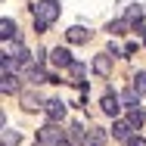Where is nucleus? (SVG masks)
Segmentation results:
<instances>
[{
  "instance_id": "6e6552de",
  "label": "nucleus",
  "mask_w": 146,
  "mask_h": 146,
  "mask_svg": "<svg viewBox=\"0 0 146 146\" xmlns=\"http://www.w3.org/2000/svg\"><path fill=\"white\" fill-rule=\"evenodd\" d=\"M103 112L115 118L118 112H121V96H115V93H106V96H103Z\"/></svg>"
},
{
  "instance_id": "f257e3e1",
  "label": "nucleus",
  "mask_w": 146,
  "mask_h": 146,
  "mask_svg": "<svg viewBox=\"0 0 146 146\" xmlns=\"http://www.w3.org/2000/svg\"><path fill=\"white\" fill-rule=\"evenodd\" d=\"M59 19V0H40L34 6V31H47Z\"/></svg>"
},
{
  "instance_id": "2eb2a0df",
  "label": "nucleus",
  "mask_w": 146,
  "mask_h": 146,
  "mask_svg": "<svg viewBox=\"0 0 146 146\" xmlns=\"http://www.w3.org/2000/svg\"><path fill=\"white\" fill-rule=\"evenodd\" d=\"M31 56H34V53H28V50H25V47H22L19 40L13 44V59H16V62H28Z\"/></svg>"
},
{
  "instance_id": "20e7f679",
  "label": "nucleus",
  "mask_w": 146,
  "mask_h": 146,
  "mask_svg": "<svg viewBox=\"0 0 146 146\" xmlns=\"http://www.w3.org/2000/svg\"><path fill=\"white\" fill-rule=\"evenodd\" d=\"M44 112H47L50 121H62V118H65V103H62V100H50V103L44 106Z\"/></svg>"
},
{
  "instance_id": "f8f14e48",
  "label": "nucleus",
  "mask_w": 146,
  "mask_h": 146,
  "mask_svg": "<svg viewBox=\"0 0 146 146\" xmlns=\"http://www.w3.org/2000/svg\"><path fill=\"white\" fill-rule=\"evenodd\" d=\"M0 140H3V146H19L22 137H19V131H13V127H6V124H3V137H0Z\"/></svg>"
},
{
  "instance_id": "39448f33",
  "label": "nucleus",
  "mask_w": 146,
  "mask_h": 146,
  "mask_svg": "<svg viewBox=\"0 0 146 146\" xmlns=\"http://www.w3.org/2000/svg\"><path fill=\"white\" fill-rule=\"evenodd\" d=\"M50 62H53L56 68H68V65L75 62V59H72V53H68L65 47H56V50L50 53Z\"/></svg>"
},
{
  "instance_id": "5701e85b",
  "label": "nucleus",
  "mask_w": 146,
  "mask_h": 146,
  "mask_svg": "<svg viewBox=\"0 0 146 146\" xmlns=\"http://www.w3.org/2000/svg\"><path fill=\"white\" fill-rule=\"evenodd\" d=\"M56 146H75V143H72V140H68V137H65V140H59Z\"/></svg>"
},
{
  "instance_id": "4468645a",
  "label": "nucleus",
  "mask_w": 146,
  "mask_h": 146,
  "mask_svg": "<svg viewBox=\"0 0 146 146\" xmlns=\"http://www.w3.org/2000/svg\"><path fill=\"white\" fill-rule=\"evenodd\" d=\"M68 72H72V84L84 87V81H81V78H84V65H81V62H72V65H68Z\"/></svg>"
},
{
  "instance_id": "f03ea898",
  "label": "nucleus",
  "mask_w": 146,
  "mask_h": 146,
  "mask_svg": "<svg viewBox=\"0 0 146 146\" xmlns=\"http://www.w3.org/2000/svg\"><path fill=\"white\" fill-rule=\"evenodd\" d=\"M37 140H40L44 146H47V143H50V146H56L59 140H62V127H59V121H47V124L37 131Z\"/></svg>"
},
{
  "instance_id": "aec40b11",
  "label": "nucleus",
  "mask_w": 146,
  "mask_h": 146,
  "mask_svg": "<svg viewBox=\"0 0 146 146\" xmlns=\"http://www.w3.org/2000/svg\"><path fill=\"white\" fill-rule=\"evenodd\" d=\"M103 140H106V134H103L100 127H93V131H90V146H100Z\"/></svg>"
},
{
  "instance_id": "6ab92c4d",
  "label": "nucleus",
  "mask_w": 146,
  "mask_h": 146,
  "mask_svg": "<svg viewBox=\"0 0 146 146\" xmlns=\"http://www.w3.org/2000/svg\"><path fill=\"white\" fill-rule=\"evenodd\" d=\"M109 31H112V34H124V31H127V19H118V22H112V25H109Z\"/></svg>"
},
{
  "instance_id": "ddd939ff",
  "label": "nucleus",
  "mask_w": 146,
  "mask_h": 146,
  "mask_svg": "<svg viewBox=\"0 0 146 146\" xmlns=\"http://www.w3.org/2000/svg\"><path fill=\"white\" fill-rule=\"evenodd\" d=\"M0 90H3V93H19V78H16V75H3Z\"/></svg>"
},
{
  "instance_id": "f3484780",
  "label": "nucleus",
  "mask_w": 146,
  "mask_h": 146,
  "mask_svg": "<svg viewBox=\"0 0 146 146\" xmlns=\"http://www.w3.org/2000/svg\"><path fill=\"white\" fill-rule=\"evenodd\" d=\"M127 121H131L134 127H140V124H143V121H146V115H143V112H140V109H137V106H131V112H127Z\"/></svg>"
},
{
  "instance_id": "412c9836",
  "label": "nucleus",
  "mask_w": 146,
  "mask_h": 146,
  "mask_svg": "<svg viewBox=\"0 0 146 146\" xmlns=\"http://www.w3.org/2000/svg\"><path fill=\"white\" fill-rule=\"evenodd\" d=\"M140 16H143L140 6H131V9H127V19H140Z\"/></svg>"
},
{
  "instance_id": "1a4fd4ad",
  "label": "nucleus",
  "mask_w": 146,
  "mask_h": 146,
  "mask_svg": "<svg viewBox=\"0 0 146 146\" xmlns=\"http://www.w3.org/2000/svg\"><path fill=\"white\" fill-rule=\"evenodd\" d=\"M65 37H68V44H87V40H90V31L81 28V25H72V28L65 31Z\"/></svg>"
},
{
  "instance_id": "4be33fe9",
  "label": "nucleus",
  "mask_w": 146,
  "mask_h": 146,
  "mask_svg": "<svg viewBox=\"0 0 146 146\" xmlns=\"http://www.w3.org/2000/svg\"><path fill=\"white\" fill-rule=\"evenodd\" d=\"M127 146H146V140H140V137L134 140V137H131V140H127Z\"/></svg>"
},
{
  "instance_id": "a211bd4d",
  "label": "nucleus",
  "mask_w": 146,
  "mask_h": 146,
  "mask_svg": "<svg viewBox=\"0 0 146 146\" xmlns=\"http://www.w3.org/2000/svg\"><path fill=\"white\" fill-rule=\"evenodd\" d=\"M134 90H137L140 96H146V72H137V75H134Z\"/></svg>"
},
{
  "instance_id": "9d476101",
  "label": "nucleus",
  "mask_w": 146,
  "mask_h": 146,
  "mask_svg": "<svg viewBox=\"0 0 146 146\" xmlns=\"http://www.w3.org/2000/svg\"><path fill=\"white\" fill-rule=\"evenodd\" d=\"M22 106H25L28 112H34V109H44L47 103H44V100H40L34 90H25V93H22Z\"/></svg>"
},
{
  "instance_id": "dca6fc26",
  "label": "nucleus",
  "mask_w": 146,
  "mask_h": 146,
  "mask_svg": "<svg viewBox=\"0 0 146 146\" xmlns=\"http://www.w3.org/2000/svg\"><path fill=\"white\" fill-rule=\"evenodd\" d=\"M121 103H124V106L131 109V106H137V103H140V93H137L134 87H127L124 93H121Z\"/></svg>"
},
{
  "instance_id": "9b49d317",
  "label": "nucleus",
  "mask_w": 146,
  "mask_h": 146,
  "mask_svg": "<svg viewBox=\"0 0 146 146\" xmlns=\"http://www.w3.org/2000/svg\"><path fill=\"white\" fill-rule=\"evenodd\" d=\"M68 140H72V143H87V131H84V124L75 121V124L68 127Z\"/></svg>"
},
{
  "instance_id": "423d86ee",
  "label": "nucleus",
  "mask_w": 146,
  "mask_h": 146,
  "mask_svg": "<svg viewBox=\"0 0 146 146\" xmlns=\"http://www.w3.org/2000/svg\"><path fill=\"white\" fill-rule=\"evenodd\" d=\"M93 72L100 78H109L112 75V59H109V53H100V56L93 59Z\"/></svg>"
},
{
  "instance_id": "0eeeda50",
  "label": "nucleus",
  "mask_w": 146,
  "mask_h": 146,
  "mask_svg": "<svg viewBox=\"0 0 146 146\" xmlns=\"http://www.w3.org/2000/svg\"><path fill=\"white\" fill-rule=\"evenodd\" d=\"M0 40H19V28L13 19H0Z\"/></svg>"
},
{
  "instance_id": "7ed1b4c3",
  "label": "nucleus",
  "mask_w": 146,
  "mask_h": 146,
  "mask_svg": "<svg viewBox=\"0 0 146 146\" xmlns=\"http://www.w3.org/2000/svg\"><path fill=\"white\" fill-rule=\"evenodd\" d=\"M134 131H137V127H134L131 121H115V124H112V137H115V140H121V143H127Z\"/></svg>"
}]
</instances>
